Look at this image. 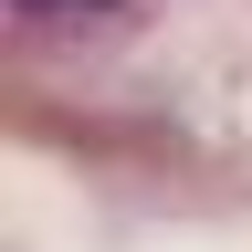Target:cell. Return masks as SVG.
<instances>
[{
  "mask_svg": "<svg viewBox=\"0 0 252 252\" xmlns=\"http://www.w3.org/2000/svg\"><path fill=\"white\" fill-rule=\"evenodd\" d=\"M84 11H105V0H84Z\"/></svg>",
  "mask_w": 252,
  "mask_h": 252,
  "instance_id": "obj_1",
  "label": "cell"
}]
</instances>
